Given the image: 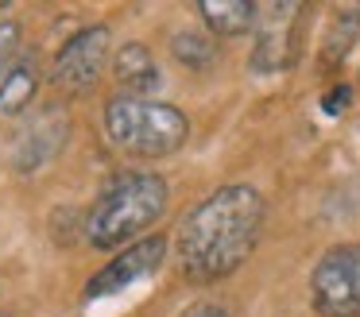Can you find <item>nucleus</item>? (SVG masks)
<instances>
[{"mask_svg":"<svg viewBox=\"0 0 360 317\" xmlns=\"http://www.w3.org/2000/svg\"><path fill=\"white\" fill-rule=\"evenodd\" d=\"M264 228V198L252 186H221L179 224L182 271L198 283L225 278L252 255Z\"/></svg>","mask_w":360,"mask_h":317,"instance_id":"obj_1","label":"nucleus"},{"mask_svg":"<svg viewBox=\"0 0 360 317\" xmlns=\"http://www.w3.org/2000/svg\"><path fill=\"white\" fill-rule=\"evenodd\" d=\"M167 209V182L159 174H143V170H128L117 174L105 193L94 201L86 216V236L94 247H120L155 224V216Z\"/></svg>","mask_w":360,"mask_h":317,"instance_id":"obj_2","label":"nucleus"},{"mask_svg":"<svg viewBox=\"0 0 360 317\" xmlns=\"http://www.w3.org/2000/svg\"><path fill=\"white\" fill-rule=\"evenodd\" d=\"M105 131L120 151L143 155V159H163V155H174L186 143L190 124L174 105L120 93L105 105Z\"/></svg>","mask_w":360,"mask_h":317,"instance_id":"obj_3","label":"nucleus"},{"mask_svg":"<svg viewBox=\"0 0 360 317\" xmlns=\"http://www.w3.org/2000/svg\"><path fill=\"white\" fill-rule=\"evenodd\" d=\"M310 298L321 317H360V247L337 244L310 275Z\"/></svg>","mask_w":360,"mask_h":317,"instance_id":"obj_4","label":"nucleus"},{"mask_svg":"<svg viewBox=\"0 0 360 317\" xmlns=\"http://www.w3.org/2000/svg\"><path fill=\"white\" fill-rule=\"evenodd\" d=\"M163 255H167V240L163 236H148V240H140V244L124 247L109 267H101L86 283V298H109V294L128 290L132 283L155 275L159 263H163Z\"/></svg>","mask_w":360,"mask_h":317,"instance_id":"obj_5","label":"nucleus"},{"mask_svg":"<svg viewBox=\"0 0 360 317\" xmlns=\"http://www.w3.org/2000/svg\"><path fill=\"white\" fill-rule=\"evenodd\" d=\"M105 58H109V27L94 23V27H82L78 35H70L63 43L51 77H55V85H63V89H86V85L101 74Z\"/></svg>","mask_w":360,"mask_h":317,"instance_id":"obj_6","label":"nucleus"},{"mask_svg":"<svg viewBox=\"0 0 360 317\" xmlns=\"http://www.w3.org/2000/svg\"><path fill=\"white\" fill-rule=\"evenodd\" d=\"M117 77L132 97H148L159 85V66L151 58V51L143 43H128L124 51L117 54Z\"/></svg>","mask_w":360,"mask_h":317,"instance_id":"obj_7","label":"nucleus"},{"mask_svg":"<svg viewBox=\"0 0 360 317\" xmlns=\"http://www.w3.org/2000/svg\"><path fill=\"white\" fill-rule=\"evenodd\" d=\"M205 27L213 35H244L256 20V4L252 0H202L198 4Z\"/></svg>","mask_w":360,"mask_h":317,"instance_id":"obj_8","label":"nucleus"},{"mask_svg":"<svg viewBox=\"0 0 360 317\" xmlns=\"http://www.w3.org/2000/svg\"><path fill=\"white\" fill-rule=\"evenodd\" d=\"M35 97V66L16 62L8 74L0 77V116H16L32 105Z\"/></svg>","mask_w":360,"mask_h":317,"instance_id":"obj_9","label":"nucleus"},{"mask_svg":"<svg viewBox=\"0 0 360 317\" xmlns=\"http://www.w3.org/2000/svg\"><path fill=\"white\" fill-rule=\"evenodd\" d=\"M171 46H174V58H179L182 66L202 70V66L213 62V43L202 39V35H194V31H179V35L171 39Z\"/></svg>","mask_w":360,"mask_h":317,"instance_id":"obj_10","label":"nucleus"},{"mask_svg":"<svg viewBox=\"0 0 360 317\" xmlns=\"http://www.w3.org/2000/svg\"><path fill=\"white\" fill-rule=\"evenodd\" d=\"M20 39H24L20 23H12V20L0 23V77H4L20 62Z\"/></svg>","mask_w":360,"mask_h":317,"instance_id":"obj_11","label":"nucleus"},{"mask_svg":"<svg viewBox=\"0 0 360 317\" xmlns=\"http://www.w3.org/2000/svg\"><path fill=\"white\" fill-rule=\"evenodd\" d=\"M182 317H229L225 306H213V302H198V306H190Z\"/></svg>","mask_w":360,"mask_h":317,"instance_id":"obj_12","label":"nucleus"},{"mask_svg":"<svg viewBox=\"0 0 360 317\" xmlns=\"http://www.w3.org/2000/svg\"><path fill=\"white\" fill-rule=\"evenodd\" d=\"M345 105H349V89H345V85H341L337 93H329V97H326V112H341Z\"/></svg>","mask_w":360,"mask_h":317,"instance_id":"obj_13","label":"nucleus"}]
</instances>
